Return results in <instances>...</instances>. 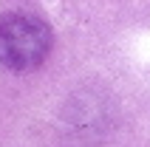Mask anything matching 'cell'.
Returning <instances> with one entry per match:
<instances>
[{
	"label": "cell",
	"mask_w": 150,
	"mask_h": 147,
	"mask_svg": "<svg viewBox=\"0 0 150 147\" xmlns=\"http://www.w3.org/2000/svg\"><path fill=\"white\" fill-rule=\"evenodd\" d=\"M51 28L31 14H6L0 20V65L31 71L48 57Z\"/></svg>",
	"instance_id": "cell-1"
}]
</instances>
